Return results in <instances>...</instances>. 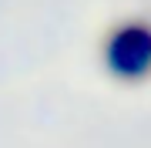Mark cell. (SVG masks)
<instances>
[{
  "label": "cell",
  "mask_w": 151,
  "mask_h": 148,
  "mask_svg": "<svg viewBox=\"0 0 151 148\" xmlns=\"http://www.w3.org/2000/svg\"><path fill=\"white\" fill-rule=\"evenodd\" d=\"M104 64L121 81H141L151 74V24L124 20L104 40Z\"/></svg>",
  "instance_id": "1"
}]
</instances>
